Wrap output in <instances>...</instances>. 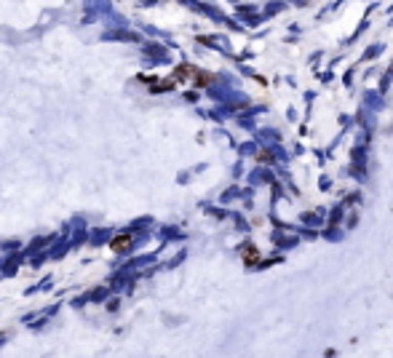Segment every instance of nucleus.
Wrapping results in <instances>:
<instances>
[{
	"instance_id": "f257e3e1",
	"label": "nucleus",
	"mask_w": 393,
	"mask_h": 358,
	"mask_svg": "<svg viewBox=\"0 0 393 358\" xmlns=\"http://www.w3.org/2000/svg\"><path fill=\"white\" fill-rule=\"evenodd\" d=\"M131 243H134V238H131V235H118V238L110 243V249H112V251H126V249H131Z\"/></svg>"
},
{
	"instance_id": "f03ea898",
	"label": "nucleus",
	"mask_w": 393,
	"mask_h": 358,
	"mask_svg": "<svg viewBox=\"0 0 393 358\" xmlns=\"http://www.w3.org/2000/svg\"><path fill=\"white\" fill-rule=\"evenodd\" d=\"M259 259V254L254 246H243V262H249V265H254V262Z\"/></svg>"
}]
</instances>
